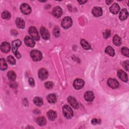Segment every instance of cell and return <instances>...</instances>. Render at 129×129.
<instances>
[{"instance_id":"37","label":"cell","mask_w":129,"mask_h":129,"mask_svg":"<svg viewBox=\"0 0 129 129\" xmlns=\"http://www.w3.org/2000/svg\"><path fill=\"white\" fill-rule=\"evenodd\" d=\"M29 84L31 86H34V84H35V83H34V79L33 78H30L29 79Z\"/></svg>"},{"instance_id":"20","label":"cell","mask_w":129,"mask_h":129,"mask_svg":"<svg viewBox=\"0 0 129 129\" xmlns=\"http://www.w3.org/2000/svg\"><path fill=\"white\" fill-rule=\"evenodd\" d=\"M15 22L17 26L19 28L23 29L25 27V22L22 19L18 18L16 19Z\"/></svg>"},{"instance_id":"24","label":"cell","mask_w":129,"mask_h":129,"mask_svg":"<svg viewBox=\"0 0 129 129\" xmlns=\"http://www.w3.org/2000/svg\"><path fill=\"white\" fill-rule=\"evenodd\" d=\"M113 42L115 45L119 46L121 43L120 37L117 35H114L113 38Z\"/></svg>"},{"instance_id":"28","label":"cell","mask_w":129,"mask_h":129,"mask_svg":"<svg viewBox=\"0 0 129 129\" xmlns=\"http://www.w3.org/2000/svg\"><path fill=\"white\" fill-rule=\"evenodd\" d=\"M105 52L107 54L110 56H113L114 55V50L111 46H107L105 50Z\"/></svg>"},{"instance_id":"21","label":"cell","mask_w":129,"mask_h":129,"mask_svg":"<svg viewBox=\"0 0 129 129\" xmlns=\"http://www.w3.org/2000/svg\"><path fill=\"white\" fill-rule=\"evenodd\" d=\"M36 122L39 125L43 126L46 124V120L45 118L43 116H41V117H38L36 118Z\"/></svg>"},{"instance_id":"9","label":"cell","mask_w":129,"mask_h":129,"mask_svg":"<svg viewBox=\"0 0 129 129\" xmlns=\"http://www.w3.org/2000/svg\"><path fill=\"white\" fill-rule=\"evenodd\" d=\"M52 14L53 16L56 18H59L62 14V10L59 6L54 7L52 11Z\"/></svg>"},{"instance_id":"30","label":"cell","mask_w":129,"mask_h":129,"mask_svg":"<svg viewBox=\"0 0 129 129\" xmlns=\"http://www.w3.org/2000/svg\"><path fill=\"white\" fill-rule=\"evenodd\" d=\"M2 17L5 19H9L11 18V14L9 12L5 11L2 13Z\"/></svg>"},{"instance_id":"1","label":"cell","mask_w":129,"mask_h":129,"mask_svg":"<svg viewBox=\"0 0 129 129\" xmlns=\"http://www.w3.org/2000/svg\"><path fill=\"white\" fill-rule=\"evenodd\" d=\"M21 41L19 39L14 40L12 42V51L14 54L18 58L21 57V54L19 53L18 51V48L21 45Z\"/></svg>"},{"instance_id":"14","label":"cell","mask_w":129,"mask_h":129,"mask_svg":"<svg viewBox=\"0 0 129 129\" xmlns=\"http://www.w3.org/2000/svg\"><path fill=\"white\" fill-rule=\"evenodd\" d=\"M92 13L94 16L98 17L101 16L102 15L103 11H102L101 8L96 7L93 9V10L92 11Z\"/></svg>"},{"instance_id":"7","label":"cell","mask_w":129,"mask_h":129,"mask_svg":"<svg viewBox=\"0 0 129 129\" xmlns=\"http://www.w3.org/2000/svg\"><path fill=\"white\" fill-rule=\"evenodd\" d=\"M48 75V72L45 69H40L38 71V77L41 80H45L47 78Z\"/></svg>"},{"instance_id":"4","label":"cell","mask_w":129,"mask_h":129,"mask_svg":"<svg viewBox=\"0 0 129 129\" xmlns=\"http://www.w3.org/2000/svg\"><path fill=\"white\" fill-rule=\"evenodd\" d=\"M73 24L72 19L69 17H64L61 21V26L64 29H67L70 27Z\"/></svg>"},{"instance_id":"11","label":"cell","mask_w":129,"mask_h":129,"mask_svg":"<svg viewBox=\"0 0 129 129\" xmlns=\"http://www.w3.org/2000/svg\"><path fill=\"white\" fill-rule=\"evenodd\" d=\"M68 100L70 104L75 109H78L79 108V104L77 100L73 97L70 96L68 98Z\"/></svg>"},{"instance_id":"12","label":"cell","mask_w":129,"mask_h":129,"mask_svg":"<svg viewBox=\"0 0 129 129\" xmlns=\"http://www.w3.org/2000/svg\"><path fill=\"white\" fill-rule=\"evenodd\" d=\"M40 34L42 37L45 40H47L49 38L50 35L48 30L45 27H41L40 29Z\"/></svg>"},{"instance_id":"17","label":"cell","mask_w":129,"mask_h":129,"mask_svg":"<svg viewBox=\"0 0 129 129\" xmlns=\"http://www.w3.org/2000/svg\"><path fill=\"white\" fill-rule=\"evenodd\" d=\"M85 99L87 101H92L94 98V94L91 91H87L84 94Z\"/></svg>"},{"instance_id":"31","label":"cell","mask_w":129,"mask_h":129,"mask_svg":"<svg viewBox=\"0 0 129 129\" xmlns=\"http://www.w3.org/2000/svg\"><path fill=\"white\" fill-rule=\"evenodd\" d=\"M7 61L9 62V63L11 64H15L16 63V60L14 57L11 55H9L7 57Z\"/></svg>"},{"instance_id":"6","label":"cell","mask_w":129,"mask_h":129,"mask_svg":"<svg viewBox=\"0 0 129 129\" xmlns=\"http://www.w3.org/2000/svg\"><path fill=\"white\" fill-rule=\"evenodd\" d=\"M20 10L21 12L24 14H29L31 12L30 7L26 3H23L20 6Z\"/></svg>"},{"instance_id":"39","label":"cell","mask_w":129,"mask_h":129,"mask_svg":"<svg viewBox=\"0 0 129 129\" xmlns=\"http://www.w3.org/2000/svg\"><path fill=\"white\" fill-rule=\"evenodd\" d=\"M78 2H79L80 4H85L86 2H87V1H78Z\"/></svg>"},{"instance_id":"3","label":"cell","mask_w":129,"mask_h":129,"mask_svg":"<svg viewBox=\"0 0 129 129\" xmlns=\"http://www.w3.org/2000/svg\"><path fill=\"white\" fill-rule=\"evenodd\" d=\"M30 55L32 59L34 61H39L42 58V54L41 53L37 50H33L31 51Z\"/></svg>"},{"instance_id":"36","label":"cell","mask_w":129,"mask_h":129,"mask_svg":"<svg viewBox=\"0 0 129 129\" xmlns=\"http://www.w3.org/2000/svg\"><path fill=\"white\" fill-rule=\"evenodd\" d=\"M128 60H126L124 62L123 64V68L126 70V71H128Z\"/></svg>"},{"instance_id":"18","label":"cell","mask_w":129,"mask_h":129,"mask_svg":"<svg viewBox=\"0 0 129 129\" xmlns=\"http://www.w3.org/2000/svg\"><path fill=\"white\" fill-rule=\"evenodd\" d=\"M110 11L111 13H112L113 14H116L118 13V12L120 10V7L119 5L117 4H113L110 7Z\"/></svg>"},{"instance_id":"5","label":"cell","mask_w":129,"mask_h":129,"mask_svg":"<svg viewBox=\"0 0 129 129\" xmlns=\"http://www.w3.org/2000/svg\"><path fill=\"white\" fill-rule=\"evenodd\" d=\"M29 33L31 37L34 40H38L39 39V36L36 29L34 27H30L29 29Z\"/></svg>"},{"instance_id":"32","label":"cell","mask_w":129,"mask_h":129,"mask_svg":"<svg viewBox=\"0 0 129 129\" xmlns=\"http://www.w3.org/2000/svg\"><path fill=\"white\" fill-rule=\"evenodd\" d=\"M121 52L124 55H125L127 57L129 56V50L127 47H123L121 48Z\"/></svg>"},{"instance_id":"16","label":"cell","mask_w":129,"mask_h":129,"mask_svg":"<svg viewBox=\"0 0 129 129\" xmlns=\"http://www.w3.org/2000/svg\"><path fill=\"white\" fill-rule=\"evenodd\" d=\"M10 48H11L10 44L7 42H3L1 45V50L5 53L8 52L10 51Z\"/></svg>"},{"instance_id":"13","label":"cell","mask_w":129,"mask_h":129,"mask_svg":"<svg viewBox=\"0 0 129 129\" xmlns=\"http://www.w3.org/2000/svg\"><path fill=\"white\" fill-rule=\"evenodd\" d=\"M24 42L27 46L33 47L35 45V41L31 37L26 36L24 38Z\"/></svg>"},{"instance_id":"2","label":"cell","mask_w":129,"mask_h":129,"mask_svg":"<svg viewBox=\"0 0 129 129\" xmlns=\"http://www.w3.org/2000/svg\"><path fill=\"white\" fill-rule=\"evenodd\" d=\"M62 111L64 117H66L67 118L70 119L73 116V111L72 109L69 106L67 105H65L63 106Z\"/></svg>"},{"instance_id":"40","label":"cell","mask_w":129,"mask_h":129,"mask_svg":"<svg viewBox=\"0 0 129 129\" xmlns=\"http://www.w3.org/2000/svg\"><path fill=\"white\" fill-rule=\"evenodd\" d=\"M112 1H106V3H107V5H109L111 3H112Z\"/></svg>"},{"instance_id":"33","label":"cell","mask_w":129,"mask_h":129,"mask_svg":"<svg viewBox=\"0 0 129 129\" xmlns=\"http://www.w3.org/2000/svg\"><path fill=\"white\" fill-rule=\"evenodd\" d=\"M53 84L52 82H46L45 83V87L47 88V89H50L51 88H52L53 87Z\"/></svg>"},{"instance_id":"38","label":"cell","mask_w":129,"mask_h":129,"mask_svg":"<svg viewBox=\"0 0 129 129\" xmlns=\"http://www.w3.org/2000/svg\"><path fill=\"white\" fill-rule=\"evenodd\" d=\"M92 123L93 124H96L97 123H98L99 122V121L97 119H96V118H94L92 120V121H91Z\"/></svg>"},{"instance_id":"29","label":"cell","mask_w":129,"mask_h":129,"mask_svg":"<svg viewBox=\"0 0 129 129\" xmlns=\"http://www.w3.org/2000/svg\"><path fill=\"white\" fill-rule=\"evenodd\" d=\"M0 68L2 71L5 70L7 68V64L4 58H1L0 59Z\"/></svg>"},{"instance_id":"8","label":"cell","mask_w":129,"mask_h":129,"mask_svg":"<svg viewBox=\"0 0 129 129\" xmlns=\"http://www.w3.org/2000/svg\"><path fill=\"white\" fill-rule=\"evenodd\" d=\"M84 85V82L82 79H76L74 81V84H73L74 87L77 90L81 89L82 88H83Z\"/></svg>"},{"instance_id":"25","label":"cell","mask_w":129,"mask_h":129,"mask_svg":"<svg viewBox=\"0 0 129 129\" xmlns=\"http://www.w3.org/2000/svg\"><path fill=\"white\" fill-rule=\"evenodd\" d=\"M7 77L11 81H14L16 78V75L14 71H10L7 73Z\"/></svg>"},{"instance_id":"27","label":"cell","mask_w":129,"mask_h":129,"mask_svg":"<svg viewBox=\"0 0 129 129\" xmlns=\"http://www.w3.org/2000/svg\"><path fill=\"white\" fill-rule=\"evenodd\" d=\"M81 44L82 46L85 49L88 50V49H90V48H91L90 44H89V43L86 40H84V39L81 40Z\"/></svg>"},{"instance_id":"19","label":"cell","mask_w":129,"mask_h":129,"mask_svg":"<svg viewBox=\"0 0 129 129\" xmlns=\"http://www.w3.org/2000/svg\"><path fill=\"white\" fill-rule=\"evenodd\" d=\"M128 17V12L127 11V10L125 9H122L120 13H119V18L120 20H125Z\"/></svg>"},{"instance_id":"15","label":"cell","mask_w":129,"mask_h":129,"mask_svg":"<svg viewBox=\"0 0 129 129\" xmlns=\"http://www.w3.org/2000/svg\"><path fill=\"white\" fill-rule=\"evenodd\" d=\"M117 75L119 78L123 82H127L128 80L127 74L122 70H119L117 73Z\"/></svg>"},{"instance_id":"34","label":"cell","mask_w":129,"mask_h":129,"mask_svg":"<svg viewBox=\"0 0 129 129\" xmlns=\"http://www.w3.org/2000/svg\"><path fill=\"white\" fill-rule=\"evenodd\" d=\"M60 33V30L58 28H55L53 30V34L55 37H58Z\"/></svg>"},{"instance_id":"23","label":"cell","mask_w":129,"mask_h":129,"mask_svg":"<svg viewBox=\"0 0 129 129\" xmlns=\"http://www.w3.org/2000/svg\"><path fill=\"white\" fill-rule=\"evenodd\" d=\"M47 100L51 103H55L56 101V96L54 94H50L47 97Z\"/></svg>"},{"instance_id":"22","label":"cell","mask_w":129,"mask_h":129,"mask_svg":"<svg viewBox=\"0 0 129 129\" xmlns=\"http://www.w3.org/2000/svg\"><path fill=\"white\" fill-rule=\"evenodd\" d=\"M47 116L48 118L51 120H54L56 118V112L53 110H49L47 113Z\"/></svg>"},{"instance_id":"26","label":"cell","mask_w":129,"mask_h":129,"mask_svg":"<svg viewBox=\"0 0 129 129\" xmlns=\"http://www.w3.org/2000/svg\"><path fill=\"white\" fill-rule=\"evenodd\" d=\"M33 102H34V104L38 106H41L43 104L42 99L39 97H35L33 100Z\"/></svg>"},{"instance_id":"10","label":"cell","mask_w":129,"mask_h":129,"mask_svg":"<svg viewBox=\"0 0 129 129\" xmlns=\"http://www.w3.org/2000/svg\"><path fill=\"white\" fill-rule=\"evenodd\" d=\"M108 85L112 89L117 88L119 86L118 82L115 79H109L107 81Z\"/></svg>"},{"instance_id":"35","label":"cell","mask_w":129,"mask_h":129,"mask_svg":"<svg viewBox=\"0 0 129 129\" xmlns=\"http://www.w3.org/2000/svg\"><path fill=\"white\" fill-rule=\"evenodd\" d=\"M110 31L109 30H106L104 33H103V36L105 38H107L110 36Z\"/></svg>"}]
</instances>
